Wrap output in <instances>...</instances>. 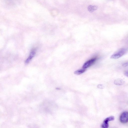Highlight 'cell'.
I'll return each instance as SVG.
<instances>
[{"instance_id":"cell-8","label":"cell","mask_w":128,"mask_h":128,"mask_svg":"<svg viewBox=\"0 0 128 128\" xmlns=\"http://www.w3.org/2000/svg\"><path fill=\"white\" fill-rule=\"evenodd\" d=\"M124 81L121 79H118L114 81V84L116 85H121L123 84Z\"/></svg>"},{"instance_id":"cell-2","label":"cell","mask_w":128,"mask_h":128,"mask_svg":"<svg viewBox=\"0 0 128 128\" xmlns=\"http://www.w3.org/2000/svg\"><path fill=\"white\" fill-rule=\"evenodd\" d=\"M97 60L96 58H95L91 59L85 62L83 66V68L86 69L91 66Z\"/></svg>"},{"instance_id":"cell-6","label":"cell","mask_w":128,"mask_h":128,"mask_svg":"<svg viewBox=\"0 0 128 128\" xmlns=\"http://www.w3.org/2000/svg\"><path fill=\"white\" fill-rule=\"evenodd\" d=\"M98 8V7L97 6L91 5L88 6V9L90 12H92L97 10Z\"/></svg>"},{"instance_id":"cell-7","label":"cell","mask_w":128,"mask_h":128,"mask_svg":"<svg viewBox=\"0 0 128 128\" xmlns=\"http://www.w3.org/2000/svg\"><path fill=\"white\" fill-rule=\"evenodd\" d=\"M86 69H82L78 70L74 72L75 74L76 75H79L84 73L86 71Z\"/></svg>"},{"instance_id":"cell-3","label":"cell","mask_w":128,"mask_h":128,"mask_svg":"<svg viewBox=\"0 0 128 128\" xmlns=\"http://www.w3.org/2000/svg\"><path fill=\"white\" fill-rule=\"evenodd\" d=\"M115 119L114 117L112 116L107 118L104 121L103 123L102 124L101 127L103 128H108L109 125L108 122L111 121H113Z\"/></svg>"},{"instance_id":"cell-5","label":"cell","mask_w":128,"mask_h":128,"mask_svg":"<svg viewBox=\"0 0 128 128\" xmlns=\"http://www.w3.org/2000/svg\"><path fill=\"white\" fill-rule=\"evenodd\" d=\"M36 49H34L32 50L29 57L26 60L25 63L27 64L29 63L31 60L34 57L36 53Z\"/></svg>"},{"instance_id":"cell-1","label":"cell","mask_w":128,"mask_h":128,"mask_svg":"<svg viewBox=\"0 0 128 128\" xmlns=\"http://www.w3.org/2000/svg\"><path fill=\"white\" fill-rule=\"evenodd\" d=\"M127 51L128 50L126 48L120 49L112 55L111 57V58L115 59H119L126 54Z\"/></svg>"},{"instance_id":"cell-4","label":"cell","mask_w":128,"mask_h":128,"mask_svg":"<svg viewBox=\"0 0 128 128\" xmlns=\"http://www.w3.org/2000/svg\"><path fill=\"white\" fill-rule=\"evenodd\" d=\"M120 120L121 122L125 123L128 122V113L127 112H123L121 115L120 117Z\"/></svg>"},{"instance_id":"cell-9","label":"cell","mask_w":128,"mask_h":128,"mask_svg":"<svg viewBox=\"0 0 128 128\" xmlns=\"http://www.w3.org/2000/svg\"><path fill=\"white\" fill-rule=\"evenodd\" d=\"M128 66V62H126L123 63L122 65V66L124 67H125Z\"/></svg>"},{"instance_id":"cell-10","label":"cell","mask_w":128,"mask_h":128,"mask_svg":"<svg viewBox=\"0 0 128 128\" xmlns=\"http://www.w3.org/2000/svg\"><path fill=\"white\" fill-rule=\"evenodd\" d=\"M97 87L98 88L100 89H103L104 88L103 86L102 85H98Z\"/></svg>"},{"instance_id":"cell-11","label":"cell","mask_w":128,"mask_h":128,"mask_svg":"<svg viewBox=\"0 0 128 128\" xmlns=\"http://www.w3.org/2000/svg\"><path fill=\"white\" fill-rule=\"evenodd\" d=\"M124 75H125L126 76L128 77V71H125L124 72Z\"/></svg>"}]
</instances>
